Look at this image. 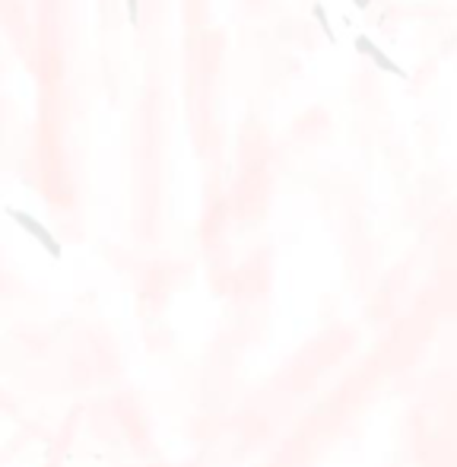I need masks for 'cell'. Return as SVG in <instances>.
Segmentation results:
<instances>
[{"instance_id": "cell-4", "label": "cell", "mask_w": 457, "mask_h": 467, "mask_svg": "<svg viewBox=\"0 0 457 467\" xmlns=\"http://www.w3.org/2000/svg\"><path fill=\"white\" fill-rule=\"evenodd\" d=\"M353 4H356V10H369L371 0H353Z\"/></svg>"}, {"instance_id": "cell-3", "label": "cell", "mask_w": 457, "mask_h": 467, "mask_svg": "<svg viewBox=\"0 0 457 467\" xmlns=\"http://www.w3.org/2000/svg\"><path fill=\"white\" fill-rule=\"evenodd\" d=\"M312 13H314V19H318V26H321V32H324V39L330 41V45H337V32H334V26H330V16H327V6L321 4H314L312 6Z\"/></svg>"}, {"instance_id": "cell-1", "label": "cell", "mask_w": 457, "mask_h": 467, "mask_svg": "<svg viewBox=\"0 0 457 467\" xmlns=\"http://www.w3.org/2000/svg\"><path fill=\"white\" fill-rule=\"evenodd\" d=\"M6 214H10V219H16V226L23 232H29V236L35 238V242L41 245V248H45L48 254H51L54 261H61V254H64V248H61V242L58 238L51 236V229H48L45 223H38V219H35L32 214H23V210H16V207H10L6 210Z\"/></svg>"}, {"instance_id": "cell-2", "label": "cell", "mask_w": 457, "mask_h": 467, "mask_svg": "<svg viewBox=\"0 0 457 467\" xmlns=\"http://www.w3.org/2000/svg\"><path fill=\"white\" fill-rule=\"evenodd\" d=\"M353 45H356V51H359V54H365V58H371V64H375L378 70H384V74L397 76V80H406V76H410L404 67H400L397 61L388 58V54L381 51V45H375V41H371L369 35H356V41H353Z\"/></svg>"}]
</instances>
